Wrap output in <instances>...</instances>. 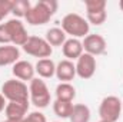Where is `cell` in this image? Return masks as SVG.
Segmentation results:
<instances>
[{
    "label": "cell",
    "instance_id": "cell-1",
    "mask_svg": "<svg viewBox=\"0 0 123 122\" xmlns=\"http://www.w3.org/2000/svg\"><path fill=\"white\" fill-rule=\"evenodd\" d=\"M59 3L56 0H40L34 6H31L29 13L26 14V22L31 26H42L46 25L52 16L57 12Z\"/></svg>",
    "mask_w": 123,
    "mask_h": 122
},
{
    "label": "cell",
    "instance_id": "cell-2",
    "mask_svg": "<svg viewBox=\"0 0 123 122\" xmlns=\"http://www.w3.org/2000/svg\"><path fill=\"white\" fill-rule=\"evenodd\" d=\"M62 30L66 34H70L74 39H80V37H86L89 34L90 25L83 16H80L77 13H69L62 20Z\"/></svg>",
    "mask_w": 123,
    "mask_h": 122
},
{
    "label": "cell",
    "instance_id": "cell-3",
    "mask_svg": "<svg viewBox=\"0 0 123 122\" xmlns=\"http://www.w3.org/2000/svg\"><path fill=\"white\" fill-rule=\"evenodd\" d=\"M1 95L7 102H29L30 93L25 82L19 79H9L1 85Z\"/></svg>",
    "mask_w": 123,
    "mask_h": 122
},
{
    "label": "cell",
    "instance_id": "cell-4",
    "mask_svg": "<svg viewBox=\"0 0 123 122\" xmlns=\"http://www.w3.org/2000/svg\"><path fill=\"white\" fill-rule=\"evenodd\" d=\"M29 93H30V102L36 108H46L50 103V92L46 85V82L40 78H33L29 85Z\"/></svg>",
    "mask_w": 123,
    "mask_h": 122
},
{
    "label": "cell",
    "instance_id": "cell-5",
    "mask_svg": "<svg viewBox=\"0 0 123 122\" xmlns=\"http://www.w3.org/2000/svg\"><path fill=\"white\" fill-rule=\"evenodd\" d=\"M99 115L102 121L117 122L122 115V101L115 95L103 98L99 106Z\"/></svg>",
    "mask_w": 123,
    "mask_h": 122
},
{
    "label": "cell",
    "instance_id": "cell-6",
    "mask_svg": "<svg viewBox=\"0 0 123 122\" xmlns=\"http://www.w3.org/2000/svg\"><path fill=\"white\" fill-rule=\"evenodd\" d=\"M23 50L27 55L39 59H47L53 53V47L47 43V40L39 36H29L27 42L23 46Z\"/></svg>",
    "mask_w": 123,
    "mask_h": 122
},
{
    "label": "cell",
    "instance_id": "cell-7",
    "mask_svg": "<svg viewBox=\"0 0 123 122\" xmlns=\"http://www.w3.org/2000/svg\"><path fill=\"white\" fill-rule=\"evenodd\" d=\"M6 27L9 30V34H10V40H12V45L13 46H25V43L27 42L29 39V34H27V30L25 27V25L19 20V19H10L6 22Z\"/></svg>",
    "mask_w": 123,
    "mask_h": 122
},
{
    "label": "cell",
    "instance_id": "cell-8",
    "mask_svg": "<svg viewBox=\"0 0 123 122\" xmlns=\"http://www.w3.org/2000/svg\"><path fill=\"white\" fill-rule=\"evenodd\" d=\"M96 58L89 53H83L76 61V75L80 79H90L96 73Z\"/></svg>",
    "mask_w": 123,
    "mask_h": 122
},
{
    "label": "cell",
    "instance_id": "cell-9",
    "mask_svg": "<svg viewBox=\"0 0 123 122\" xmlns=\"http://www.w3.org/2000/svg\"><path fill=\"white\" fill-rule=\"evenodd\" d=\"M82 43H83L85 53H89V55H92L94 58L99 56V55H103L106 52V46H107L105 37L100 36V34H96V33L87 34Z\"/></svg>",
    "mask_w": 123,
    "mask_h": 122
},
{
    "label": "cell",
    "instance_id": "cell-10",
    "mask_svg": "<svg viewBox=\"0 0 123 122\" xmlns=\"http://www.w3.org/2000/svg\"><path fill=\"white\" fill-rule=\"evenodd\" d=\"M29 111V102H7L4 114L6 121H20L26 118Z\"/></svg>",
    "mask_w": 123,
    "mask_h": 122
},
{
    "label": "cell",
    "instance_id": "cell-11",
    "mask_svg": "<svg viewBox=\"0 0 123 122\" xmlns=\"http://www.w3.org/2000/svg\"><path fill=\"white\" fill-rule=\"evenodd\" d=\"M62 52L64 55V58L67 61H77L83 53V43L79 40V39H74V37H70V39H66V42L63 43L62 46Z\"/></svg>",
    "mask_w": 123,
    "mask_h": 122
},
{
    "label": "cell",
    "instance_id": "cell-12",
    "mask_svg": "<svg viewBox=\"0 0 123 122\" xmlns=\"http://www.w3.org/2000/svg\"><path fill=\"white\" fill-rule=\"evenodd\" d=\"M12 73L14 75L16 79H19L22 82H25V81H29L30 82L31 79L34 78L36 70H34V66L31 65L30 62L17 61L13 65V68H12Z\"/></svg>",
    "mask_w": 123,
    "mask_h": 122
},
{
    "label": "cell",
    "instance_id": "cell-13",
    "mask_svg": "<svg viewBox=\"0 0 123 122\" xmlns=\"http://www.w3.org/2000/svg\"><path fill=\"white\" fill-rule=\"evenodd\" d=\"M55 76L62 82H70L76 76V65L72 61L63 59L56 65V73Z\"/></svg>",
    "mask_w": 123,
    "mask_h": 122
},
{
    "label": "cell",
    "instance_id": "cell-14",
    "mask_svg": "<svg viewBox=\"0 0 123 122\" xmlns=\"http://www.w3.org/2000/svg\"><path fill=\"white\" fill-rule=\"evenodd\" d=\"M20 58V50L19 47L13 45H3L0 46V66H9L14 65Z\"/></svg>",
    "mask_w": 123,
    "mask_h": 122
},
{
    "label": "cell",
    "instance_id": "cell-15",
    "mask_svg": "<svg viewBox=\"0 0 123 122\" xmlns=\"http://www.w3.org/2000/svg\"><path fill=\"white\" fill-rule=\"evenodd\" d=\"M34 70H36V73L39 75L40 79H50L56 73V65H55V62L52 61L50 58L39 59L37 63H36V66H34Z\"/></svg>",
    "mask_w": 123,
    "mask_h": 122
},
{
    "label": "cell",
    "instance_id": "cell-16",
    "mask_svg": "<svg viewBox=\"0 0 123 122\" xmlns=\"http://www.w3.org/2000/svg\"><path fill=\"white\" fill-rule=\"evenodd\" d=\"M56 99L57 101H64V102H73L76 98V89L70 82H60L56 86Z\"/></svg>",
    "mask_w": 123,
    "mask_h": 122
},
{
    "label": "cell",
    "instance_id": "cell-17",
    "mask_svg": "<svg viewBox=\"0 0 123 122\" xmlns=\"http://www.w3.org/2000/svg\"><path fill=\"white\" fill-rule=\"evenodd\" d=\"M90 116H92V114H90V109L87 105L76 103V105H73L69 119H70V122H89Z\"/></svg>",
    "mask_w": 123,
    "mask_h": 122
},
{
    "label": "cell",
    "instance_id": "cell-18",
    "mask_svg": "<svg viewBox=\"0 0 123 122\" xmlns=\"http://www.w3.org/2000/svg\"><path fill=\"white\" fill-rule=\"evenodd\" d=\"M47 43L53 47V46H63V43L66 42V33L62 30L60 27H52L46 32V37Z\"/></svg>",
    "mask_w": 123,
    "mask_h": 122
},
{
    "label": "cell",
    "instance_id": "cell-19",
    "mask_svg": "<svg viewBox=\"0 0 123 122\" xmlns=\"http://www.w3.org/2000/svg\"><path fill=\"white\" fill-rule=\"evenodd\" d=\"M72 109H73V102H64V101H57V99L53 102V111L62 119L69 118L72 114Z\"/></svg>",
    "mask_w": 123,
    "mask_h": 122
},
{
    "label": "cell",
    "instance_id": "cell-20",
    "mask_svg": "<svg viewBox=\"0 0 123 122\" xmlns=\"http://www.w3.org/2000/svg\"><path fill=\"white\" fill-rule=\"evenodd\" d=\"M31 9V4L29 0H16L13 1V7H12V13L14 14V19H20V17H26V14L29 13Z\"/></svg>",
    "mask_w": 123,
    "mask_h": 122
},
{
    "label": "cell",
    "instance_id": "cell-21",
    "mask_svg": "<svg viewBox=\"0 0 123 122\" xmlns=\"http://www.w3.org/2000/svg\"><path fill=\"white\" fill-rule=\"evenodd\" d=\"M107 19V13L106 10H102V12H94V13H87V22L89 25H94V26H100L106 22Z\"/></svg>",
    "mask_w": 123,
    "mask_h": 122
},
{
    "label": "cell",
    "instance_id": "cell-22",
    "mask_svg": "<svg viewBox=\"0 0 123 122\" xmlns=\"http://www.w3.org/2000/svg\"><path fill=\"white\" fill-rule=\"evenodd\" d=\"M86 12L87 13H94V12H102L106 10V0H86Z\"/></svg>",
    "mask_w": 123,
    "mask_h": 122
},
{
    "label": "cell",
    "instance_id": "cell-23",
    "mask_svg": "<svg viewBox=\"0 0 123 122\" xmlns=\"http://www.w3.org/2000/svg\"><path fill=\"white\" fill-rule=\"evenodd\" d=\"M12 7H13V1L12 0H0V22L9 13H12Z\"/></svg>",
    "mask_w": 123,
    "mask_h": 122
},
{
    "label": "cell",
    "instance_id": "cell-24",
    "mask_svg": "<svg viewBox=\"0 0 123 122\" xmlns=\"http://www.w3.org/2000/svg\"><path fill=\"white\" fill-rule=\"evenodd\" d=\"M23 122H47V119H46V116L42 112L34 111V112H30L29 115H26Z\"/></svg>",
    "mask_w": 123,
    "mask_h": 122
},
{
    "label": "cell",
    "instance_id": "cell-25",
    "mask_svg": "<svg viewBox=\"0 0 123 122\" xmlns=\"http://www.w3.org/2000/svg\"><path fill=\"white\" fill-rule=\"evenodd\" d=\"M10 34L6 27V23H0V45H10Z\"/></svg>",
    "mask_w": 123,
    "mask_h": 122
},
{
    "label": "cell",
    "instance_id": "cell-26",
    "mask_svg": "<svg viewBox=\"0 0 123 122\" xmlns=\"http://www.w3.org/2000/svg\"><path fill=\"white\" fill-rule=\"evenodd\" d=\"M6 105H7V101H6V98L1 95V92H0V114L6 109Z\"/></svg>",
    "mask_w": 123,
    "mask_h": 122
},
{
    "label": "cell",
    "instance_id": "cell-27",
    "mask_svg": "<svg viewBox=\"0 0 123 122\" xmlns=\"http://www.w3.org/2000/svg\"><path fill=\"white\" fill-rule=\"evenodd\" d=\"M119 7H120V10L123 12V0H120V1H119Z\"/></svg>",
    "mask_w": 123,
    "mask_h": 122
},
{
    "label": "cell",
    "instance_id": "cell-28",
    "mask_svg": "<svg viewBox=\"0 0 123 122\" xmlns=\"http://www.w3.org/2000/svg\"><path fill=\"white\" fill-rule=\"evenodd\" d=\"M99 122H107V121H102V119H100V121H99Z\"/></svg>",
    "mask_w": 123,
    "mask_h": 122
},
{
    "label": "cell",
    "instance_id": "cell-29",
    "mask_svg": "<svg viewBox=\"0 0 123 122\" xmlns=\"http://www.w3.org/2000/svg\"><path fill=\"white\" fill-rule=\"evenodd\" d=\"M122 111H123V101H122Z\"/></svg>",
    "mask_w": 123,
    "mask_h": 122
},
{
    "label": "cell",
    "instance_id": "cell-30",
    "mask_svg": "<svg viewBox=\"0 0 123 122\" xmlns=\"http://www.w3.org/2000/svg\"><path fill=\"white\" fill-rule=\"evenodd\" d=\"M1 122H7V121H1Z\"/></svg>",
    "mask_w": 123,
    "mask_h": 122
},
{
    "label": "cell",
    "instance_id": "cell-31",
    "mask_svg": "<svg viewBox=\"0 0 123 122\" xmlns=\"http://www.w3.org/2000/svg\"><path fill=\"white\" fill-rule=\"evenodd\" d=\"M55 122H59V121H55Z\"/></svg>",
    "mask_w": 123,
    "mask_h": 122
}]
</instances>
